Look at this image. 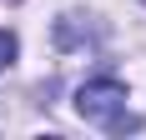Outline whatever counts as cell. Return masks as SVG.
<instances>
[{
  "label": "cell",
  "mask_w": 146,
  "mask_h": 140,
  "mask_svg": "<svg viewBox=\"0 0 146 140\" xmlns=\"http://www.w3.org/2000/svg\"><path fill=\"white\" fill-rule=\"evenodd\" d=\"M76 110H81V120H91V125L111 130V135H126V130L141 125L136 115H126V85H121L116 75L86 80L81 90H76Z\"/></svg>",
  "instance_id": "obj_1"
},
{
  "label": "cell",
  "mask_w": 146,
  "mask_h": 140,
  "mask_svg": "<svg viewBox=\"0 0 146 140\" xmlns=\"http://www.w3.org/2000/svg\"><path fill=\"white\" fill-rule=\"evenodd\" d=\"M15 50H20V45H15V35H10V30H0V70L15 65Z\"/></svg>",
  "instance_id": "obj_2"
}]
</instances>
